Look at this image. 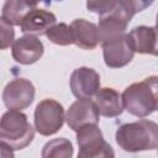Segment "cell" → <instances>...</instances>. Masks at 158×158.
I'll use <instances>...</instances> for the list:
<instances>
[{"mask_svg": "<svg viewBox=\"0 0 158 158\" xmlns=\"http://www.w3.org/2000/svg\"><path fill=\"white\" fill-rule=\"evenodd\" d=\"M115 138L120 148L126 152L152 151L158 148V125L149 120L123 123L117 128Z\"/></svg>", "mask_w": 158, "mask_h": 158, "instance_id": "1", "label": "cell"}, {"mask_svg": "<svg viewBox=\"0 0 158 158\" xmlns=\"http://www.w3.org/2000/svg\"><path fill=\"white\" fill-rule=\"evenodd\" d=\"M123 109L137 117H146L158 110V77L152 75L133 83L122 93Z\"/></svg>", "mask_w": 158, "mask_h": 158, "instance_id": "2", "label": "cell"}, {"mask_svg": "<svg viewBox=\"0 0 158 158\" xmlns=\"http://www.w3.org/2000/svg\"><path fill=\"white\" fill-rule=\"evenodd\" d=\"M33 137L35 130L21 110L9 109V111L2 115L0 122V138L2 143L17 151L27 147Z\"/></svg>", "mask_w": 158, "mask_h": 158, "instance_id": "3", "label": "cell"}, {"mask_svg": "<svg viewBox=\"0 0 158 158\" xmlns=\"http://www.w3.org/2000/svg\"><path fill=\"white\" fill-rule=\"evenodd\" d=\"M77 142L79 146L78 157L80 158H106L115 156L96 123L80 127L77 131Z\"/></svg>", "mask_w": 158, "mask_h": 158, "instance_id": "4", "label": "cell"}, {"mask_svg": "<svg viewBox=\"0 0 158 158\" xmlns=\"http://www.w3.org/2000/svg\"><path fill=\"white\" fill-rule=\"evenodd\" d=\"M65 120L63 106L53 100L44 99L36 106L35 110V128L42 136L57 133Z\"/></svg>", "mask_w": 158, "mask_h": 158, "instance_id": "5", "label": "cell"}, {"mask_svg": "<svg viewBox=\"0 0 158 158\" xmlns=\"http://www.w3.org/2000/svg\"><path fill=\"white\" fill-rule=\"evenodd\" d=\"M131 19L132 15L123 7L121 2H118V5L112 11L101 15L98 25L99 42L102 43L121 35H125V31Z\"/></svg>", "mask_w": 158, "mask_h": 158, "instance_id": "6", "label": "cell"}, {"mask_svg": "<svg viewBox=\"0 0 158 158\" xmlns=\"http://www.w3.org/2000/svg\"><path fill=\"white\" fill-rule=\"evenodd\" d=\"M35 99V86L25 78H16L6 84L2 91V100L7 109H27Z\"/></svg>", "mask_w": 158, "mask_h": 158, "instance_id": "7", "label": "cell"}, {"mask_svg": "<svg viewBox=\"0 0 158 158\" xmlns=\"http://www.w3.org/2000/svg\"><path fill=\"white\" fill-rule=\"evenodd\" d=\"M102 53L105 64L110 68H121L128 64L135 54L128 35H121L116 38L102 42Z\"/></svg>", "mask_w": 158, "mask_h": 158, "instance_id": "8", "label": "cell"}, {"mask_svg": "<svg viewBox=\"0 0 158 158\" xmlns=\"http://www.w3.org/2000/svg\"><path fill=\"white\" fill-rule=\"evenodd\" d=\"M99 115L100 112L98 110L95 101L90 100V98H83L78 99L69 106L65 114V121L72 130L78 131L80 127L85 125H98L100 120Z\"/></svg>", "mask_w": 158, "mask_h": 158, "instance_id": "9", "label": "cell"}, {"mask_svg": "<svg viewBox=\"0 0 158 158\" xmlns=\"http://www.w3.org/2000/svg\"><path fill=\"white\" fill-rule=\"evenodd\" d=\"M69 85L75 98H91L100 89V75L91 68L80 67L73 70Z\"/></svg>", "mask_w": 158, "mask_h": 158, "instance_id": "10", "label": "cell"}, {"mask_svg": "<svg viewBox=\"0 0 158 158\" xmlns=\"http://www.w3.org/2000/svg\"><path fill=\"white\" fill-rule=\"evenodd\" d=\"M12 57L20 64H33L43 54V43L33 35H25L14 41L12 46Z\"/></svg>", "mask_w": 158, "mask_h": 158, "instance_id": "11", "label": "cell"}, {"mask_svg": "<svg viewBox=\"0 0 158 158\" xmlns=\"http://www.w3.org/2000/svg\"><path fill=\"white\" fill-rule=\"evenodd\" d=\"M135 52L158 56V31L154 27L138 26L128 33Z\"/></svg>", "mask_w": 158, "mask_h": 158, "instance_id": "12", "label": "cell"}, {"mask_svg": "<svg viewBox=\"0 0 158 158\" xmlns=\"http://www.w3.org/2000/svg\"><path fill=\"white\" fill-rule=\"evenodd\" d=\"M56 20L54 14L51 11L36 7L23 19L20 27L25 35H46V32L56 25Z\"/></svg>", "mask_w": 158, "mask_h": 158, "instance_id": "13", "label": "cell"}, {"mask_svg": "<svg viewBox=\"0 0 158 158\" xmlns=\"http://www.w3.org/2000/svg\"><path fill=\"white\" fill-rule=\"evenodd\" d=\"M95 104L100 115L105 117H116L123 111L122 95L112 88H102L95 94Z\"/></svg>", "mask_w": 158, "mask_h": 158, "instance_id": "14", "label": "cell"}, {"mask_svg": "<svg viewBox=\"0 0 158 158\" xmlns=\"http://www.w3.org/2000/svg\"><path fill=\"white\" fill-rule=\"evenodd\" d=\"M74 44L81 49H94L99 43L98 26L84 19H77L72 23Z\"/></svg>", "mask_w": 158, "mask_h": 158, "instance_id": "15", "label": "cell"}, {"mask_svg": "<svg viewBox=\"0 0 158 158\" xmlns=\"http://www.w3.org/2000/svg\"><path fill=\"white\" fill-rule=\"evenodd\" d=\"M40 0H6L2 6L1 19L14 26H20L23 19L37 7Z\"/></svg>", "mask_w": 158, "mask_h": 158, "instance_id": "16", "label": "cell"}, {"mask_svg": "<svg viewBox=\"0 0 158 158\" xmlns=\"http://www.w3.org/2000/svg\"><path fill=\"white\" fill-rule=\"evenodd\" d=\"M73 156V146L67 138H54L47 142L42 149L43 158H69Z\"/></svg>", "mask_w": 158, "mask_h": 158, "instance_id": "17", "label": "cell"}, {"mask_svg": "<svg viewBox=\"0 0 158 158\" xmlns=\"http://www.w3.org/2000/svg\"><path fill=\"white\" fill-rule=\"evenodd\" d=\"M47 38L58 46H68L74 43V36H73V30L70 25H67L64 22L56 23L53 25L47 32H46Z\"/></svg>", "mask_w": 158, "mask_h": 158, "instance_id": "18", "label": "cell"}, {"mask_svg": "<svg viewBox=\"0 0 158 158\" xmlns=\"http://www.w3.org/2000/svg\"><path fill=\"white\" fill-rule=\"evenodd\" d=\"M118 2L120 0H86V7L89 11L101 16L112 11L118 5Z\"/></svg>", "mask_w": 158, "mask_h": 158, "instance_id": "19", "label": "cell"}, {"mask_svg": "<svg viewBox=\"0 0 158 158\" xmlns=\"http://www.w3.org/2000/svg\"><path fill=\"white\" fill-rule=\"evenodd\" d=\"M14 25H11L10 22H7L6 20L1 19V49H6L7 47L12 46L14 43V36H15V31H14Z\"/></svg>", "mask_w": 158, "mask_h": 158, "instance_id": "20", "label": "cell"}, {"mask_svg": "<svg viewBox=\"0 0 158 158\" xmlns=\"http://www.w3.org/2000/svg\"><path fill=\"white\" fill-rule=\"evenodd\" d=\"M154 0H120V2L123 5V7L133 16L137 12H141L149 7L153 4Z\"/></svg>", "mask_w": 158, "mask_h": 158, "instance_id": "21", "label": "cell"}, {"mask_svg": "<svg viewBox=\"0 0 158 158\" xmlns=\"http://www.w3.org/2000/svg\"><path fill=\"white\" fill-rule=\"evenodd\" d=\"M40 1H42V2H44L46 5H51V2H52L53 0H40ZM54 1H62V0H54Z\"/></svg>", "mask_w": 158, "mask_h": 158, "instance_id": "22", "label": "cell"}, {"mask_svg": "<svg viewBox=\"0 0 158 158\" xmlns=\"http://www.w3.org/2000/svg\"><path fill=\"white\" fill-rule=\"evenodd\" d=\"M156 28L158 31V14H157V20H156Z\"/></svg>", "mask_w": 158, "mask_h": 158, "instance_id": "23", "label": "cell"}]
</instances>
